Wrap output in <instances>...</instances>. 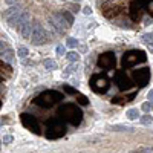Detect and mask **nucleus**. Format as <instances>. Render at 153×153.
Masks as SVG:
<instances>
[{
    "label": "nucleus",
    "mask_w": 153,
    "mask_h": 153,
    "mask_svg": "<svg viewBox=\"0 0 153 153\" xmlns=\"http://www.w3.org/2000/svg\"><path fill=\"white\" fill-rule=\"evenodd\" d=\"M57 54L58 55H63L64 54V48H63V46H58V48H57Z\"/></svg>",
    "instance_id": "412c9836"
},
{
    "label": "nucleus",
    "mask_w": 153,
    "mask_h": 153,
    "mask_svg": "<svg viewBox=\"0 0 153 153\" xmlns=\"http://www.w3.org/2000/svg\"><path fill=\"white\" fill-rule=\"evenodd\" d=\"M107 130H110V132H119V133H124V132H135V129H133V127H130V126H124V124L109 126Z\"/></svg>",
    "instance_id": "7ed1b4c3"
},
{
    "label": "nucleus",
    "mask_w": 153,
    "mask_h": 153,
    "mask_svg": "<svg viewBox=\"0 0 153 153\" xmlns=\"http://www.w3.org/2000/svg\"><path fill=\"white\" fill-rule=\"evenodd\" d=\"M6 48H8V43H6V42H2V40H0V52L5 51Z\"/></svg>",
    "instance_id": "6ab92c4d"
},
{
    "label": "nucleus",
    "mask_w": 153,
    "mask_h": 153,
    "mask_svg": "<svg viewBox=\"0 0 153 153\" xmlns=\"http://www.w3.org/2000/svg\"><path fill=\"white\" fill-rule=\"evenodd\" d=\"M5 3H6V5H9V6H12V5L18 3V0H5Z\"/></svg>",
    "instance_id": "aec40b11"
},
{
    "label": "nucleus",
    "mask_w": 153,
    "mask_h": 153,
    "mask_svg": "<svg viewBox=\"0 0 153 153\" xmlns=\"http://www.w3.org/2000/svg\"><path fill=\"white\" fill-rule=\"evenodd\" d=\"M32 40V43L34 44H44V43H48V40H49V32L46 31L44 28L40 23H35V25H32V34L29 37Z\"/></svg>",
    "instance_id": "f257e3e1"
},
{
    "label": "nucleus",
    "mask_w": 153,
    "mask_h": 153,
    "mask_svg": "<svg viewBox=\"0 0 153 153\" xmlns=\"http://www.w3.org/2000/svg\"><path fill=\"white\" fill-rule=\"evenodd\" d=\"M44 68L46 69H57V63L54 61V60H44Z\"/></svg>",
    "instance_id": "9d476101"
},
{
    "label": "nucleus",
    "mask_w": 153,
    "mask_h": 153,
    "mask_svg": "<svg viewBox=\"0 0 153 153\" xmlns=\"http://www.w3.org/2000/svg\"><path fill=\"white\" fill-rule=\"evenodd\" d=\"M69 9H71L72 14H77V12L81 9V6H80V3H77V2H72V3L69 5Z\"/></svg>",
    "instance_id": "9b49d317"
},
{
    "label": "nucleus",
    "mask_w": 153,
    "mask_h": 153,
    "mask_svg": "<svg viewBox=\"0 0 153 153\" xmlns=\"http://www.w3.org/2000/svg\"><path fill=\"white\" fill-rule=\"evenodd\" d=\"M83 12L86 16H89V14H92V9L89 8V6H86V8H83Z\"/></svg>",
    "instance_id": "4be33fe9"
},
{
    "label": "nucleus",
    "mask_w": 153,
    "mask_h": 153,
    "mask_svg": "<svg viewBox=\"0 0 153 153\" xmlns=\"http://www.w3.org/2000/svg\"><path fill=\"white\" fill-rule=\"evenodd\" d=\"M71 2H77V3H80V0H71Z\"/></svg>",
    "instance_id": "b1692460"
},
{
    "label": "nucleus",
    "mask_w": 153,
    "mask_h": 153,
    "mask_svg": "<svg viewBox=\"0 0 153 153\" xmlns=\"http://www.w3.org/2000/svg\"><path fill=\"white\" fill-rule=\"evenodd\" d=\"M18 32H20V35H22L25 40H28L32 34V23L31 22H26V23H22L20 25V28H18Z\"/></svg>",
    "instance_id": "f03ea898"
},
{
    "label": "nucleus",
    "mask_w": 153,
    "mask_h": 153,
    "mask_svg": "<svg viewBox=\"0 0 153 153\" xmlns=\"http://www.w3.org/2000/svg\"><path fill=\"white\" fill-rule=\"evenodd\" d=\"M12 141H14V138H12L11 135H6V136H3V144H11Z\"/></svg>",
    "instance_id": "a211bd4d"
},
{
    "label": "nucleus",
    "mask_w": 153,
    "mask_h": 153,
    "mask_svg": "<svg viewBox=\"0 0 153 153\" xmlns=\"http://www.w3.org/2000/svg\"><path fill=\"white\" fill-rule=\"evenodd\" d=\"M66 58H68L69 61L75 63V61H78V60H80V55L77 54V52H68V54H66Z\"/></svg>",
    "instance_id": "6e6552de"
},
{
    "label": "nucleus",
    "mask_w": 153,
    "mask_h": 153,
    "mask_svg": "<svg viewBox=\"0 0 153 153\" xmlns=\"http://www.w3.org/2000/svg\"><path fill=\"white\" fill-rule=\"evenodd\" d=\"M61 16L64 17V20H66V22H68L71 26L74 25V22H75V17H74V14H72L71 11H66V9H64V11H61Z\"/></svg>",
    "instance_id": "423d86ee"
},
{
    "label": "nucleus",
    "mask_w": 153,
    "mask_h": 153,
    "mask_svg": "<svg viewBox=\"0 0 153 153\" xmlns=\"http://www.w3.org/2000/svg\"><path fill=\"white\" fill-rule=\"evenodd\" d=\"M141 124H144V126H149V124H152V116H150V115H145V116H142V118H141Z\"/></svg>",
    "instance_id": "2eb2a0df"
},
{
    "label": "nucleus",
    "mask_w": 153,
    "mask_h": 153,
    "mask_svg": "<svg viewBox=\"0 0 153 153\" xmlns=\"http://www.w3.org/2000/svg\"><path fill=\"white\" fill-rule=\"evenodd\" d=\"M109 61L110 63H115V57H114V54H110V52H106V54L99 58V64H101L103 68H110Z\"/></svg>",
    "instance_id": "20e7f679"
},
{
    "label": "nucleus",
    "mask_w": 153,
    "mask_h": 153,
    "mask_svg": "<svg viewBox=\"0 0 153 153\" xmlns=\"http://www.w3.org/2000/svg\"><path fill=\"white\" fill-rule=\"evenodd\" d=\"M152 95H153V90L150 89V92H149V99H150V101H152Z\"/></svg>",
    "instance_id": "5701e85b"
},
{
    "label": "nucleus",
    "mask_w": 153,
    "mask_h": 153,
    "mask_svg": "<svg viewBox=\"0 0 153 153\" xmlns=\"http://www.w3.org/2000/svg\"><path fill=\"white\" fill-rule=\"evenodd\" d=\"M142 40H144L147 44L152 46V34H144V35H142Z\"/></svg>",
    "instance_id": "f3484780"
},
{
    "label": "nucleus",
    "mask_w": 153,
    "mask_h": 153,
    "mask_svg": "<svg viewBox=\"0 0 153 153\" xmlns=\"http://www.w3.org/2000/svg\"><path fill=\"white\" fill-rule=\"evenodd\" d=\"M142 110L145 112V114H149V112L152 110V103H149V101L144 103V104H142Z\"/></svg>",
    "instance_id": "dca6fc26"
},
{
    "label": "nucleus",
    "mask_w": 153,
    "mask_h": 153,
    "mask_svg": "<svg viewBox=\"0 0 153 153\" xmlns=\"http://www.w3.org/2000/svg\"><path fill=\"white\" fill-rule=\"evenodd\" d=\"M126 115H127V118H129V119L135 121V119H139V110H138V109H129Z\"/></svg>",
    "instance_id": "0eeeda50"
},
{
    "label": "nucleus",
    "mask_w": 153,
    "mask_h": 153,
    "mask_svg": "<svg viewBox=\"0 0 153 153\" xmlns=\"http://www.w3.org/2000/svg\"><path fill=\"white\" fill-rule=\"evenodd\" d=\"M66 46H69V48H77V46H78V40L69 37L68 40H66Z\"/></svg>",
    "instance_id": "ddd939ff"
},
{
    "label": "nucleus",
    "mask_w": 153,
    "mask_h": 153,
    "mask_svg": "<svg viewBox=\"0 0 153 153\" xmlns=\"http://www.w3.org/2000/svg\"><path fill=\"white\" fill-rule=\"evenodd\" d=\"M18 57L20 58H25V57H28V54H29V51H28V48L26 46H22V48H18Z\"/></svg>",
    "instance_id": "f8f14e48"
},
{
    "label": "nucleus",
    "mask_w": 153,
    "mask_h": 153,
    "mask_svg": "<svg viewBox=\"0 0 153 153\" xmlns=\"http://www.w3.org/2000/svg\"><path fill=\"white\" fill-rule=\"evenodd\" d=\"M103 139V136L101 135H97V136H89L87 139H86V142L87 144H97V142H99Z\"/></svg>",
    "instance_id": "1a4fd4ad"
},
{
    "label": "nucleus",
    "mask_w": 153,
    "mask_h": 153,
    "mask_svg": "<svg viewBox=\"0 0 153 153\" xmlns=\"http://www.w3.org/2000/svg\"><path fill=\"white\" fill-rule=\"evenodd\" d=\"M130 153H152V147H139V149L132 150Z\"/></svg>",
    "instance_id": "4468645a"
},
{
    "label": "nucleus",
    "mask_w": 153,
    "mask_h": 153,
    "mask_svg": "<svg viewBox=\"0 0 153 153\" xmlns=\"http://www.w3.org/2000/svg\"><path fill=\"white\" fill-rule=\"evenodd\" d=\"M0 58L5 60V61H8V63H12V61H14V51L6 48L5 51L0 52Z\"/></svg>",
    "instance_id": "39448f33"
}]
</instances>
